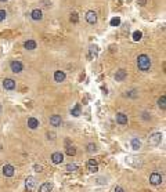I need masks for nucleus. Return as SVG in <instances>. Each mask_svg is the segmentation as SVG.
Wrapping results in <instances>:
<instances>
[{"instance_id": "nucleus-1", "label": "nucleus", "mask_w": 166, "mask_h": 192, "mask_svg": "<svg viewBox=\"0 0 166 192\" xmlns=\"http://www.w3.org/2000/svg\"><path fill=\"white\" fill-rule=\"evenodd\" d=\"M137 66H138V69H140V71H143V72H148V71H150V68H151V58H150L147 54H141V55H138V58H137Z\"/></svg>"}, {"instance_id": "nucleus-2", "label": "nucleus", "mask_w": 166, "mask_h": 192, "mask_svg": "<svg viewBox=\"0 0 166 192\" xmlns=\"http://www.w3.org/2000/svg\"><path fill=\"white\" fill-rule=\"evenodd\" d=\"M161 141H162V134L161 133H154L148 140L150 145H152V147H158L161 144Z\"/></svg>"}, {"instance_id": "nucleus-3", "label": "nucleus", "mask_w": 166, "mask_h": 192, "mask_svg": "<svg viewBox=\"0 0 166 192\" xmlns=\"http://www.w3.org/2000/svg\"><path fill=\"white\" fill-rule=\"evenodd\" d=\"M14 173H15L14 166H11V164H4L3 166V176L4 177H13Z\"/></svg>"}, {"instance_id": "nucleus-4", "label": "nucleus", "mask_w": 166, "mask_h": 192, "mask_svg": "<svg viewBox=\"0 0 166 192\" xmlns=\"http://www.w3.org/2000/svg\"><path fill=\"white\" fill-rule=\"evenodd\" d=\"M150 182H151L152 185H159V184L162 182V176H161L159 173H152V174L150 176Z\"/></svg>"}, {"instance_id": "nucleus-5", "label": "nucleus", "mask_w": 166, "mask_h": 192, "mask_svg": "<svg viewBox=\"0 0 166 192\" xmlns=\"http://www.w3.org/2000/svg\"><path fill=\"white\" fill-rule=\"evenodd\" d=\"M10 68L14 73H20V72H22L24 66H22V62H20V61H13L10 64Z\"/></svg>"}, {"instance_id": "nucleus-6", "label": "nucleus", "mask_w": 166, "mask_h": 192, "mask_svg": "<svg viewBox=\"0 0 166 192\" xmlns=\"http://www.w3.org/2000/svg\"><path fill=\"white\" fill-rule=\"evenodd\" d=\"M25 185H26V189L31 192L35 189V185H36V178L35 177H28L25 180Z\"/></svg>"}, {"instance_id": "nucleus-7", "label": "nucleus", "mask_w": 166, "mask_h": 192, "mask_svg": "<svg viewBox=\"0 0 166 192\" xmlns=\"http://www.w3.org/2000/svg\"><path fill=\"white\" fill-rule=\"evenodd\" d=\"M62 160H64V155H62L61 152H54L51 155V162L54 164H60Z\"/></svg>"}, {"instance_id": "nucleus-8", "label": "nucleus", "mask_w": 166, "mask_h": 192, "mask_svg": "<svg viewBox=\"0 0 166 192\" xmlns=\"http://www.w3.org/2000/svg\"><path fill=\"white\" fill-rule=\"evenodd\" d=\"M31 17L33 21H42V20H43V12H42V10H39V9H35V10L31 12Z\"/></svg>"}, {"instance_id": "nucleus-9", "label": "nucleus", "mask_w": 166, "mask_h": 192, "mask_svg": "<svg viewBox=\"0 0 166 192\" xmlns=\"http://www.w3.org/2000/svg\"><path fill=\"white\" fill-rule=\"evenodd\" d=\"M62 123L61 120V116H58V115H53L51 117H50V125L51 126H54V127H60Z\"/></svg>"}, {"instance_id": "nucleus-10", "label": "nucleus", "mask_w": 166, "mask_h": 192, "mask_svg": "<svg viewBox=\"0 0 166 192\" xmlns=\"http://www.w3.org/2000/svg\"><path fill=\"white\" fill-rule=\"evenodd\" d=\"M126 76H127V72L125 69H119L115 73V79H116V82H123L125 79H126Z\"/></svg>"}, {"instance_id": "nucleus-11", "label": "nucleus", "mask_w": 166, "mask_h": 192, "mask_svg": "<svg viewBox=\"0 0 166 192\" xmlns=\"http://www.w3.org/2000/svg\"><path fill=\"white\" fill-rule=\"evenodd\" d=\"M3 87L6 90H14L15 88V82L13 79H4L3 80Z\"/></svg>"}, {"instance_id": "nucleus-12", "label": "nucleus", "mask_w": 166, "mask_h": 192, "mask_svg": "<svg viewBox=\"0 0 166 192\" xmlns=\"http://www.w3.org/2000/svg\"><path fill=\"white\" fill-rule=\"evenodd\" d=\"M86 21L89 22V24H96V22H97V14H96L94 11H87V14H86Z\"/></svg>"}, {"instance_id": "nucleus-13", "label": "nucleus", "mask_w": 166, "mask_h": 192, "mask_svg": "<svg viewBox=\"0 0 166 192\" xmlns=\"http://www.w3.org/2000/svg\"><path fill=\"white\" fill-rule=\"evenodd\" d=\"M116 122H118L119 125H122V126L127 125V115H125V113H122V112L116 113Z\"/></svg>"}, {"instance_id": "nucleus-14", "label": "nucleus", "mask_w": 166, "mask_h": 192, "mask_svg": "<svg viewBox=\"0 0 166 192\" xmlns=\"http://www.w3.org/2000/svg\"><path fill=\"white\" fill-rule=\"evenodd\" d=\"M87 169L92 171V173H96L98 170V164H97V160L96 159H90L87 162Z\"/></svg>"}, {"instance_id": "nucleus-15", "label": "nucleus", "mask_w": 166, "mask_h": 192, "mask_svg": "<svg viewBox=\"0 0 166 192\" xmlns=\"http://www.w3.org/2000/svg\"><path fill=\"white\" fill-rule=\"evenodd\" d=\"M28 127L32 128V130L38 128L39 127V120H38L36 117H29V119H28Z\"/></svg>"}, {"instance_id": "nucleus-16", "label": "nucleus", "mask_w": 166, "mask_h": 192, "mask_svg": "<svg viewBox=\"0 0 166 192\" xmlns=\"http://www.w3.org/2000/svg\"><path fill=\"white\" fill-rule=\"evenodd\" d=\"M65 73L62 72V71H55V73H54V80L55 82H58V83H61V82H64L65 80Z\"/></svg>"}, {"instance_id": "nucleus-17", "label": "nucleus", "mask_w": 166, "mask_h": 192, "mask_svg": "<svg viewBox=\"0 0 166 192\" xmlns=\"http://www.w3.org/2000/svg\"><path fill=\"white\" fill-rule=\"evenodd\" d=\"M53 189V184L51 182H44L42 184L40 188H39V192H51Z\"/></svg>"}, {"instance_id": "nucleus-18", "label": "nucleus", "mask_w": 166, "mask_h": 192, "mask_svg": "<svg viewBox=\"0 0 166 192\" xmlns=\"http://www.w3.org/2000/svg\"><path fill=\"white\" fill-rule=\"evenodd\" d=\"M132 148L134 151H138L141 148V141H140V138H137V137L132 138Z\"/></svg>"}, {"instance_id": "nucleus-19", "label": "nucleus", "mask_w": 166, "mask_h": 192, "mask_svg": "<svg viewBox=\"0 0 166 192\" xmlns=\"http://www.w3.org/2000/svg\"><path fill=\"white\" fill-rule=\"evenodd\" d=\"M24 47H25L26 50H35V48H36V42H35V40H26L25 44H24Z\"/></svg>"}, {"instance_id": "nucleus-20", "label": "nucleus", "mask_w": 166, "mask_h": 192, "mask_svg": "<svg viewBox=\"0 0 166 192\" xmlns=\"http://www.w3.org/2000/svg\"><path fill=\"white\" fill-rule=\"evenodd\" d=\"M71 113H72V116H75V117L80 116V105H79V104H76V105L72 108Z\"/></svg>"}, {"instance_id": "nucleus-21", "label": "nucleus", "mask_w": 166, "mask_h": 192, "mask_svg": "<svg viewBox=\"0 0 166 192\" xmlns=\"http://www.w3.org/2000/svg\"><path fill=\"white\" fill-rule=\"evenodd\" d=\"M158 105H159L161 109H163V111L166 109V97L165 96H161V98L158 100Z\"/></svg>"}, {"instance_id": "nucleus-22", "label": "nucleus", "mask_w": 166, "mask_h": 192, "mask_svg": "<svg viewBox=\"0 0 166 192\" xmlns=\"http://www.w3.org/2000/svg\"><path fill=\"white\" fill-rule=\"evenodd\" d=\"M141 37H143V33L140 32V31H136V32L133 33V40H134V42L141 40Z\"/></svg>"}, {"instance_id": "nucleus-23", "label": "nucleus", "mask_w": 166, "mask_h": 192, "mask_svg": "<svg viewBox=\"0 0 166 192\" xmlns=\"http://www.w3.org/2000/svg\"><path fill=\"white\" fill-rule=\"evenodd\" d=\"M111 25H112V26H119V25H121V18H119V17H114V18L111 20Z\"/></svg>"}, {"instance_id": "nucleus-24", "label": "nucleus", "mask_w": 166, "mask_h": 192, "mask_svg": "<svg viewBox=\"0 0 166 192\" xmlns=\"http://www.w3.org/2000/svg\"><path fill=\"white\" fill-rule=\"evenodd\" d=\"M67 170H68V171L78 170V164H75V163H69V164H67Z\"/></svg>"}, {"instance_id": "nucleus-25", "label": "nucleus", "mask_w": 166, "mask_h": 192, "mask_svg": "<svg viewBox=\"0 0 166 192\" xmlns=\"http://www.w3.org/2000/svg\"><path fill=\"white\" fill-rule=\"evenodd\" d=\"M96 151H97V147H96L94 144H89V145H87V152L93 153V152H96Z\"/></svg>"}, {"instance_id": "nucleus-26", "label": "nucleus", "mask_w": 166, "mask_h": 192, "mask_svg": "<svg viewBox=\"0 0 166 192\" xmlns=\"http://www.w3.org/2000/svg\"><path fill=\"white\" fill-rule=\"evenodd\" d=\"M67 153H68L69 156H73V155L76 153V149H75L73 147H68V148H67Z\"/></svg>"}, {"instance_id": "nucleus-27", "label": "nucleus", "mask_w": 166, "mask_h": 192, "mask_svg": "<svg viewBox=\"0 0 166 192\" xmlns=\"http://www.w3.org/2000/svg\"><path fill=\"white\" fill-rule=\"evenodd\" d=\"M71 21H72L73 24H76V22L79 21V17H78L76 12H72V14H71Z\"/></svg>"}, {"instance_id": "nucleus-28", "label": "nucleus", "mask_w": 166, "mask_h": 192, "mask_svg": "<svg viewBox=\"0 0 166 192\" xmlns=\"http://www.w3.org/2000/svg\"><path fill=\"white\" fill-rule=\"evenodd\" d=\"M6 17H7V12H6L4 10H0V22L4 21V20H6Z\"/></svg>"}, {"instance_id": "nucleus-29", "label": "nucleus", "mask_w": 166, "mask_h": 192, "mask_svg": "<svg viewBox=\"0 0 166 192\" xmlns=\"http://www.w3.org/2000/svg\"><path fill=\"white\" fill-rule=\"evenodd\" d=\"M33 169H35V171H38V173L43 171V167H42L40 164H35V166H33Z\"/></svg>"}, {"instance_id": "nucleus-30", "label": "nucleus", "mask_w": 166, "mask_h": 192, "mask_svg": "<svg viewBox=\"0 0 166 192\" xmlns=\"http://www.w3.org/2000/svg\"><path fill=\"white\" fill-rule=\"evenodd\" d=\"M137 97V94H136V91L133 90V91H129V93H126V97Z\"/></svg>"}, {"instance_id": "nucleus-31", "label": "nucleus", "mask_w": 166, "mask_h": 192, "mask_svg": "<svg viewBox=\"0 0 166 192\" xmlns=\"http://www.w3.org/2000/svg\"><path fill=\"white\" fill-rule=\"evenodd\" d=\"M47 138L49 140H55V134H54V133H49V134H47Z\"/></svg>"}, {"instance_id": "nucleus-32", "label": "nucleus", "mask_w": 166, "mask_h": 192, "mask_svg": "<svg viewBox=\"0 0 166 192\" xmlns=\"http://www.w3.org/2000/svg\"><path fill=\"white\" fill-rule=\"evenodd\" d=\"M137 3H138L140 6H145V4H147V0H137Z\"/></svg>"}, {"instance_id": "nucleus-33", "label": "nucleus", "mask_w": 166, "mask_h": 192, "mask_svg": "<svg viewBox=\"0 0 166 192\" xmlns=\"http://www.w3.org/2000/svg\"><path fill=\"white\" fill-rule=\"evenodd\" d=\"M114 192H125L122 187H115V191Z\"/></svg>"}, {"instance_id": "nucleus-34", "label": "nucleus", "mask_w": 166, "mask_h": 192, "mask_svg": "<svg viewBox=\"0 0 166 192\" xmlns=\"http://www.w3.org/2000/svg\"><path fill=\"white\" fill-rule=\"evenodd\" d=\"M0 1H7V0H0Z\"/></svg>"}, {"instance_id": "nucleus-35", "label": "nucleus", "mask_w": 166, "mask_h": 192, "mask_svg": "<svg viewBox=\"0 0 166 192\" xmlns=\"http://www.w3.org/2000/svg\"><path fill=\"white\" fill-rule=\"evenodd\" d=\"M0 112H1V105H0Z\"/></svg>"}]
</instances>
